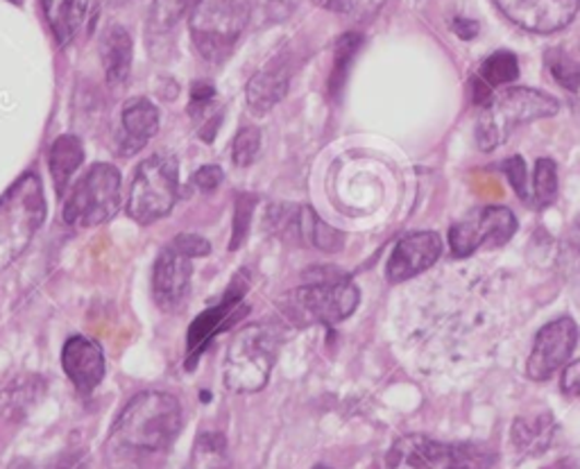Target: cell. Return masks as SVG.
<instances>
[{
    "label": "cell",
    "mask_w": 580,
    "mask_h": 469,
    "mask_svg": "<svg viewBox=\"0 0 580 469\" xmlns=\"http://www.w3.org/2000/svg\"><path fill=\"white\" fill-rule=\"evenodd\" d=\"M181 431V406L162 390H145L116 418L107 460L114 469H159Z\"/></svg>",
    "instance_id": "cell-1"
},
{
    "label": "cell",
    "mask_w": 580,
    "mask_h": 469,
    "mask_svg": "<svg viewBox=\"0 0 580 469\" xmlns=\"http://www.w3.org/2000/svg\"><path fill=\"white\" fill-rule=\"evenodd\" d=\"M360 300L358 289L347 277L320 274L309 284L288 291L280 300L282 318L293 327L339 325L356 310Z\"/></svg>",
    "instance_id": "cell-2"
},
{
    "label": "cell",
    "mask_w": 580,
    "mask_h": 469,
    "mask_svg": "<svg viewBox=\"0 0 580 469\" xmlns=\"http://www.w3.org/2000/svg\"><path fill=\"white\" fill-rule=\"evenodd\" d=\"M46 221L42 179L25 173L0 198V268L14 263Z\"/></svg>",
    "instance_id": "cell-3"
},
{
    "label": "cell",
    "mask_w": 580,
    "mask_h": 469,
    "mask_svg": "<svg viewBox=\"0 0 580 469\" xmlns=\"http://www.w3.org/2000/svg\"><path fill=\"white\" fill-rule=\"evenodd\" d=\"M250 21V0H196L189 30L204 61L221 65L236 48Z\"/></svg>",
    "instance_id": "cell-4"
},
{
    "label": "cell",
    "mask_w": 580,
    "mask_h": 469,
    "mask_svg": "<svg viewBox=\"0 0 580 469\" xmlns=\"http://www.w3.org/2000/svg\"><path fill=\"white\" fill-rule=\"evenodd\" d=\"M280 338L270 327L250 325L240 329L225 354L223 377L232 392H259L265 388L277 361Z\"/></svg>",
    "instance_id": "cell-5"
},
{
    "label": "cell",
    "mask_w": 580,
    "mask_h": 469,
    "mask_svg": "<svg viewBox=\"0 0 580 469\" xmlns=\"http://www.w3.org/2000/svg\"><path fill=\"white\" fill-rule=\"evenodd\" d=\"M560 109L558 101L548 93L535 89H508L493 105L485 109L476 125V141L483 150L501 145L517 128L526 122L552 118Z\"/></svg>",
    "instance_id": "cell-6"
},
{
    "label": "cell",
    "mask_w": 580,
    "mask_h": 469,
    "mask_svg": "<svg viewBox=\"0 0 580 469\" xmlns=\"http://www.w3.org/2000/svg\"><path fill=\"white\" fill-rule=\"evenodd\" d=\"M179 196V166L173 154H152L143 160L128 191V213L139 225L168 215Z\"/></svg>",
    "instance_id": "cell-7"
},
{
    "label": "cell",
    "mask_w": 580,
    "mask_h": 469,
    "mask_svg": "<svg viewBox=\"0 0 580 469\" xmlns=\"http://www.w3.org/2000/svg\"><path fill=\"white\" fill-rule=\"evenodd\" d=\"M120 196V173L111 164L91 166L64 200V223L80 230L98 227L116 215Z\"/></svg>",
    "instance_id": "cell-8"
},
{
    "label": "cell",
    "mask_w": 580,
    "mask_h": 469,
    "mask_svg": "<svg viewBox=\"0 0 580 469\" xmlns=\"http://www.w3.org/2000/svg\"><path fill=\"white\" fill-rule=\"evenodd\" d=\"M487 454L476 445H445L419 433L396 441L386 458L388 469H485Z\"/></svg>",
    "instance_id": "cell-9"
},
{
    "label": "cell",
    "mask_w": 580,
    "mask_h": 469,
    "mask_svg": "<svg viewBox=\"0 0 580 469\" xmlns=\"http://www.w3.org/2000/svg\"><path fill=\"white\" fill-rule=\"evenodd\" d=\"M517 232V218L508 207H483L449 230L451 255L465 259L481 247H499Z\"/></svg>",
    "instance_id": "cell-10"
},
{
    "label": "cell",
    "mask_w": 580,
    "mask_h": 469,
    "mask_svg": "<svg viewBox=\"0 0 580 469\" xmlns=\"http://www.w3.org/2000/svg\"><path fill=\"white\" fill-rule=\"evenodd\" d=\"M578 342V327L571 318L563 316L540 329L533 352L526 363V374L533 382H544L569 361Z\"/></svg>",
    "instance_id": "cell-11"
},
{
    "label": "cell",
    "mask_w": 580,
    "mask_h": 469,
    "mask_svg": "<svg viewBox=\"0 0 580 469\" xmlns=\"http://www.w3.org/2000/svg\"><path fill=\"white\" fill-rule=\"evenodd\" d=\"M495 3L514 25L537 35H552L567 27L580 8V0H495Z\"/></svg>",
    "instance_id": "cell-12"
},
{
    "label": "cell",
    "mask_w": 580,
    "mask_h": 469,
    "mask_svg": "<svg viewBox=\"0 0 580 469\" xmlns=\"http://www.w3.org/2000/svg\"><path fill=\"white\" fill-rule=\"evenodd\" d=\"M193 279V261L170 245L159 255L152 272V295L164 313H177L187 304Z\"/></svg>",
    "instance_id": "cell-13"
},
{
    "label": "cell",
    "mask_w": 580,
    "mask_h": 469,
    "mask_svg": "<svg viewBox=\"0 0 580 469\" xmlns=\"http://www.w3.org/2000/svg\"><path fill=\"white\" fill-rule=\"evenodd\" d=\"M440 255H442V241L436 232L409 234L406 238L396 243L394 253L388 261L386 274L392 284H400V281L413 279L424 270L436 266Z\"/></svg>",
    "instance_id": "cell-14"
},
{
    "label": "cell",
    "mask_w": 580,
    "mask_h": 469,
    "mask_svg": "<svg viewBox=\"0 0 580 469\" xmlns=\"http://www.w3.org/2000/svg\"><path fill=\"white\" fill-rule=\"evenodd\" d=\"M293 78V61L288 52L272 57L248 82V107L255 116H265L282 103L288 93Z\"/></svg>",
    "instance_id": "cell-15"
},
{
    "label": "cell",
    "mask_w": 580,
    "mask_h": 469,
    "mask_svg": "<svg viewBox=\"0 0 580 469\" xmlns=\"http://www.w3.org/2000/svg\"><path fill=\"white\" fill-rule=\"evenodd\" d=\"M62 367L80 395H91L105 379V356L96 342H91L84 336H73L67 340Z\"/></svg>",
    "instance_id": "cell-16"
},
{
    "label": "cell",
    "mask_w": 580,
    "mask_h": 469,
    "mask_svg": "<svg viewBox=\"0 0 580 469\" xmlns=\"http://www.w3.org/2000/svg\"><path fill=\"white\" fill-rule=\"evenodd\" d=\"M242 291L238 281H234L232 291L225 295V300L193 323V327L189 329V348H187V365L191 367L196 363V359L202 354V350L206 348V342L216 336L218 331L227 329L234 320H238V316L242 313V306L238 304L242 297Z\"/></svg>",
    "instance_id": "cell-17"
},
{
    "label": "cell",
    "mask_w": 580,
    "mask_h": 469,
    "mask_svg": "<svg viewBox=\"0 0 580 469\" xmlns=\"http://www.w3.org/2000/svg\"><path fill=\"white\" fill-rule=\"evenodd\" d=\"M120 125H123L120 150L123 154H134L159 132V109L147 98H130L120 112Z\"/></svg>",
    "instance_id": "cell-18"
},
{
    "label": "cell",
    "mask_w": 580,
    "mask_h": 469,
    "mask_svg": "<svg viewBox=\"0 0 580 469\" xmlns=\"http://www.w3.org/2000/svg\"><path fill=\"white\" fill-rule=\"evenodd\" d=\"M100 61L109 86H123L132 71V37L123 25L111 23L100 37Z\"/></svg>",
    "instance_id": "cell-19"
},
{
    "label": "cell",
    "mask_w": 580,
    "mask_h": 469,
    "mask_svg": "<svg viewBox=\"0 0 580 469\" xmlns=\"http://www.w3.org/2000/svg\"><path fill=\"white\" fill-rule=\"evenodd\" d=\"M42 3L55 39L62 46L71 44L86 25L91 0H42Z\"/></svg>",
    "instance_id": "cell-20"
},
{
    "label": "cell",
    "mask_w": 580,
    "mask_h": 469,
    "mask_svg": "<svg viewBox=\"0 0 580 469\" xmlns=\"http://www.w3.org/2000/svg\"><path fill=\"white\" fill-rule=\"evenodd\" d=\"M556 422L552 413L517 418L512 424V445L524 456H540L554 443Z\"/></svg>",
    "instance_id": "cell-21"
},
{
    "label": "cell",
    "mask_w": 580,
    "mask_h": 469,
    "mask_svg": "<svg viewBox=\"0 0 580 469\" xmlns=\"http://www.w3.org/2000/svg\"><path fill=\"white\" fill-rule=\"evenodd\" d=\"M82 162H84V145L75 134H64L52 143L48 152V168L59 196L67 191L71 177L78 173Z\"/></svg>",
    "instance_id": "cell-22"
},
{
    "label": "cell",
    "mask_w": 580,
    "mask_h": 469,
    "mask_svg": "<svg viewBox=\"0 0 580 469\" xmlns=\"http://www.w3.org/2000/svg\"><path fill=\"white\" fill-rule=\"evenodd\" d=\"M299 243L301 245H313L322 253H341L345 245V236L329 227L322 218L311 207H299Z\"/></svg>",
    "instance_id": "cell-23"
},
{
    "label": "cell",
    "mask_w": 580,
    "mask_h": 469,
    "mask_svg": "<svg viewBox=\"0 0 580 469\" xmlns=\"http://www.w3.org/2000/svg\"><path fill=\"white\" fill-rule=\"evenodd\" d=\"M44 382L39 377H21L0 392V411L5 418H23L44 395Z\"/></svg>",
    "instance_id": "cell-24"
},
{
    "label": "cell",
    "mask_w": 580,
    "mask_h": 469,
    "mask_svg": "<svg viewBox=\"0 0 580 469\" xmlns=\"http://www.w3.org/2000/svg\"><path fill=\"white\" fill-rule=\"evenodd\" d=\"M363 37L358 33H347L343 35L339 42H335V50H333V69L329 75V93L331 98H339L341 96V89L345 86V78L350 71L352 59L356 55V50L360 48Z\"/></svg>",
    "instance_id": "cell-25"
},
{
    "label": "cell",
    "mask_w": 580,
    "mask_h": 469,
    "mask_svg": "<svg viewBox=\"0 0 580 469\" xmlns=\"http://www.w3.org/2000/svg\"><path fill=\"white\" fill-rule=\"evenodd\" d=\"M478 78L490 86H504L519 78V61L512 52L499 50L483 61Z\"/></svg>",
    "instance_id": "cell-26"
},
{
    "label": "cell",
    "mask_w": 580,
    "mask_h": 469,
    "mask_svg": "<svg viewBox=\"0 0 580 469\" xmlns=\"http://www.w3.org/2000/svg\"><path fill=\"white\" fill-rule=\"evenodd\" d=\"M535 207L544 209L558 198V168L552 160H537L535 166Z\"/></svg>",
    "instance_id": "cell-27"
},
{
    "label": "cell",
    "mask_w": 580,
    "mask_h": 469,
    "mask_svg": "<svg viewBox=\"0 0 580 469\" xmlns=\"http://www.w3.org/2000/svg\"><path fill=\"white\" fill-rule=\"evenodd\" d=\"M259 152H261V132L257 128H252V125L238 130V134L234 139V145H232L234 164L238 168H248V166H252L257 162Z\"/></svg>",
    "instance_id": "cell-28"
},
{
    "label": "cell",
    "mask_w": 580,
    "mask_h": 469,
    "mask_svg": "<svg viewBox=\"0 0 580 469\" xmlns=\"http://www.w3.org/2000/svg\"><path fill=\"white\" fill-rule=\"evenodd\" d=\"M225 462L223 435H202L196 452V465L200 469H221Z\"/></svg>",
    "instance_id": "cell-29"
},
{
    "label": "cell",
    "mask_w": 580,
    "mask_h": 469,
    "mask_svg": "<svg viewBox=\"0 0 580 469\" xmlns=\"http://www.w3.org/2000/svg\"><path fill=\"white\" fill-rule=\"evenodd\" d=\"M196 0H155V10H152V23L162 30L173 27L181 14L193 8Z\"/></svg>",
    "instance_id": "cell-30"
},
{
    "label": "cell",
    "mask_w": 580,
    "mask_h": 469,
    "mask_svg": "<svg viewBox=\"0 0 580 469\" xmlns=\"http://www.w3.org/2000/svg\"><path fill=\"white\" fill-rule=\"evenodd\" d=\"M552 75L558 80V84L567 91H578L580 89V67L576 65L573 59H569L567 55H560L558 59H552Z\"/></svg>",
    "instance_id": "cell-31"
},
{
    "label": "cell",
    "mask_w": 580,
    "mask_h": 469,
    "mask_svg": "<svg viewBox=\"0 0 580 469\" xmlns=\"http://www.w3.org/2000/svg\"><path fill=\"white\" fill-rule=\"evenodd\" d=\"M170 245L177 249V253H181L189 259H200V257H206L211 253L209 241L198 236V234H179V236H175V241Z\"/></svg>",
    "instance_id": "cell-32"
},
{
    "label": "cell",
    "mask_w": 580,
    "mask_h": 469,
    "mask_svg": "<svg viewBox=\"0 0 580 469\" xmlns=\"http://www.w3.org/2000/svg\"><path fill=\"white\" fill-rule=\"evenodd\" d=\"M506 175H508V181H510V186H512V189H514V194L519 196V200H529V186H526V179H529V175H526V164H524V160H522V156H510V160L506 162Z\"/></svg>",
    "instance_id": "cell-33"
},
{
    "label": "cell",
    "mask_w": 580,
    "mask_h": 469,
    "mask_svg": "<svg viewBox=\"0 0 580 469\" xmlns=\"http://www.w3.org/2000/svg\"><path fill=\"white\" fill-rule=\"evenodd\" d=\"M216 98V91L209 82H196L193 91H191V103H189V114L198 116L204 114L209 109V105Z\"/></svg>",
    "instance_id": "cell-34"
},
{
    "label": "cell",
    "mask_w": 580,
    "mask_h": 469,
    "mask_svg": "<svg viewBox=\"0 0 580 469\" xmlns=\"http://www.w3.org/2000/svg\"><path fill=\"white\" fill-rule=\"evenodd\" d=\"M383 0H335V5L331 12L339 14H372L381 8Z\"/></svg>",
    "instance_id": "cell-35"
},
{
    "label": "cell",
    "mask_w": 580,
    "mask_h": 469,
    "mask_svg": "<svg viewBox=\"0 0 580 469\" xmlns=\"http://www.w3.org/2000/svg\"><path fill=\"white\" fill-rule=\"evenodd\" d=\"M196 186L202 191H213L216 186L223 181V171L218 166H202L196 177H193Z\"/></svg>",
    "instance_id": "cell-36"
},
{
    "label": "cell",
    "mask_w": 580,
    "mask_h": 469,
    "mask_svg": "<svg viewBox=\"0 0 580 469\" xmlns=\"http://www.w3.org/2000/svg\"><path fill=\"white\" fill-rule=\"evenodd\" d=\"M560 386H563V392L565 395L580 397V361H576L569 367H565Z\"/></svg>",
    "instance_id": "cell-37"
},
{
    "label": "cell",
    "mask_w": 580,
    "mask_h": 469,
    "mask_svg": "<svg viewBox=\"0 0 580 469\" xmlns=\"http://www.w3.org/2000/svg\"><path fill=\"white\" fill-rule=\"evenodd\" d=\"M474 184H476V191H478V196H483V198H501L504 196V191H501V186H499V181L495 179V177H474Z\"/></svg>",
    "instance_id": "cell-38"
},
{
    "label": "cell",
    "mask_w": 580,
    "mask_h": 469,
    "mask_svg": "<svg viewBox=\"0 0 580 469\" xmlns=\"http://www.w3.org/2000/svg\"><path fill=\"white\" fill-rule=\"evenodd\" d=\"M472 91H474L476 105H483V107H490L493 105V86L487 84L485 80L472 78Z\"/></svg>",
    "instance_id": "cell-39"
},
{
    "label": "cell",
    "mask_w": 580,
    "mask_h": 469,
    "mask_svg": "<svg viewBox=\"0 0 580 469\" xmlns=\"http://www.w3.org/2000/svg\"><path fill=\"white\" fill-rule=\"evenodd\" d=\"M295 3H297V0H268L270 16L277 19V21L286 19L295 10Z\"/></svg>",
    "instance_id": "cell-40"
},
{
    "label": "cell",
    "mask_w": 580,
    "mask_h": 469,
    "mask_svg": "<svg viewBox=\"0 0 580 469\" xmlns=\"http://www.w3.org/2000/svg\"><path fill=\"white\" fill-rule=\"evenodd\" d=\"M453 33L461 39H472L478 35V23L470 19H455L453 21Z\"/></svg>",
    "instance_id": "cell-41"
},
{
    "label": "cell",
    "mask_w": 580,
    "mask_h": 469,
    "mask_svg": "<svg viewBox=\"0 0 580 469\" xmlns=\"http://www.w3.org/2000/svg\"><path fill=\"white\" fill-rule=\"evenodd\" d=\"M55 469H84V465H82V460H80V456H75V458H64L62 462H59Z\"/></svg>",
    "instance_id": "cell-42"
},
{
    "label": "cell",
    "mask_w": 580,
    "mask_h": 469,
    "mask_svg": "<svg viewBox=\"0 0 580 469\" xmlns=\"http://www.w3.org/2000/svg\"><path fill=\"white\" fill-rule=\"evenodd\" d=\"M313 3H316V5H320V8H324V10H333L335 0H313Z\"/></svg>",
    "instance_id": "cell-43"
},
{
    "label": "cell",
    "mask_w": 580,
    "mask_h": 469,
    "mask_svg": "<svg viewBox=\"0 0 580 469\" xmlns=\"http://www.w3.org/2000/svg\"><path fill=\"white\" fill-rule=\"evenodd\" d=\"M10 3H14V5H21V3H23V0H10Z\"/></svg>",
    "instance_id": "cell-44"
},
{
    "label": "cell",
    "mask_w": 580,
    "mask_h": 469,
    "mask_svg": "<svg viewBox=\"0 0 580 469\" xmlns=\"http://www.w3.org/2000/svg\"><path fill=\"white\" fill-rule=\"evenodd\" d=\"M313 469H329V467H313Z\"/></svg>",
    "instance_id": "cell-45"
}]
</instances>
